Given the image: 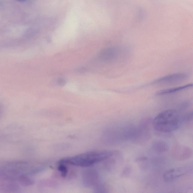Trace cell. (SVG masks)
Instances as JSON below:
<instances>
[{"mask_svg": "<svg viewBox=\"0 0 193 193\" xmlns=\"http://www.w3.org/2000/svg\"><path fill=\"white\" fill-rule=\"evenodd\" d=\"M118 151L111 150H99L87 152L73 156L64 158L59 163L81 167H88L109 160Z\"/></svg>", "mask_w": 193, "mask_h": 193, "instance_id": "cell-1", "label": "cell"}, {"mask_svg": "<svg viewBox=\"0 0 193 193\" xmlns=\"http://www.w3.org/2000/svg\"><path fill=\"white\" fill-rule=\"evenodd\" d=\"M181 117L176 110H168L158 114L152 121V125L156 130L169 132L177 130L181 124Z\"/></svg>", "mask_w": 193, "mask_h": 193, "instance_id": "cell-2", "label": "cell"}, {"mask_svg": "<svg viewBox=\"0 0 193 193\" xmlns=\"http://www.w3.org/2000/svg\"><path fill=\"white\" fill-rule=\"evenodd\" d=\"M188 75L186 74L178 73L170 74L155 80L152 82V85H167L176 83L187 79Z\"/></svg>", "mask_w": 193, "mask_h": 193, "instance_id": "cell-3", "label": "cell"}, {"mask_svg": "<svg viewBox=\"0 0 193 193\" xmlns=\"http://www.w3.org/2000/svg\"><path fill=\"white\" fill-rule=\"evenodd\" d=\"M190 170V168L188 167H181L169 169L164 173V180L167 182H171L187 174L189 172Z\"/></svg>", "mask_w": 193, "mask_h": 193, "instance_id": "cell-4", "label": "cell"}, {"mask_svg": "<svg viewBox=\"0 0 193 193\" xmlns=\"http://www.w3.org/2000/svg\"><path fill=\"white\" fill-rule=\"evenodd\" d=\"M192 150L191 148L181 145L176 146L172 151V156L179 161L189 159L192 156Z\"/></svg>", "mask_w": 193, "mask_h": 193, "instance_id": "cell-5", "label": "cell"}, {"mask_svg": "<svg viewBox=\"0 0 193 193\" xmlns=\"http://www.w3.org/2000/svg\"><path fill=\"white\" fill-rule=\"evenodd\" d=\"M119 51L118 48L109 47L104 48L100 51L98 55L99 60L103 62H108L114 60L118 57Z\"/></svg>", "mask_w": 193, "mask_h": 193, "instance_id": "cell-6", "label": "cell"}, {"mask_svg": "<svg viewBox=\"0 0 193 193\" xmlns=\"http://www.w3.org/2000/svg\"><path fill=\"white\" fill-rule=\"evenodd\" d=\"M99 175L97 172L94 169H89L84 172L83 180L86 186H93L99 181Z\"/></svg>", "mask_w": 193, "mask_h": 193, "instance_id": "cell-7", "label": "cell"}, {"mask_svg": "<svg viewBox=\"0 0 193 193\" xmlns=\"http://www.w3.org/2000/svg\"><path fill=\"white\" fill-rule=\"evenodd\" d=\"M192 86V84H189L183 86L176 87L169 89H163L160 90L157 92L156 96H163L165 95L172 94L176 92H180L181 91L186 90Z\"/></svg>", "mask_w": 193, "mask_h": 193, "instance_id": "cell-8", "label": "cell"}, {"mask_svg": "<svg viewBox=\"0 0 193 193\" xmlns=\"http://www.w3.org/2000/svg\"><path fill=\"white\" fill-rule=\"evenodd\" d=\"M151 147L154 151L158 153L165 152L169 149L168 143L162 140L154 141L152 144Z\"/></svg>", "mask_w": 193, "mask_h": 193, "instance_id": "cell-9", "label": "cell"}, {"mask_svg": "<svg viewBox=\"0 0 193 193\" xmlns=\"http://www.w3.org/2000/svg\"><path fill=\"white\" fill-rule=\"evenodd\" d=\"M193 119L192 111L189 112L181 117V122L187 123L191 122Z\"/></svg>", "mask_w": 193, "mask_h": 193, "instance_id": "cell-10", "label": "cell"}, {"mask_svg": "<svg viewBox=\"0 0 193 193\" xmlns=\"http://www.w3.org/2000/svg\"><path fill=\"white\" fill-rule=\"evenodd\" d=\"M60 166L59 167V170L61 172L62 176H65L67 174V170L66 168L64 166V164L60 163Z\"/></svg>", "mask_w": 193, "mask_h": 193, "instance_id": "cell-11", "label": "cell"}, {"mask_svg": "<svg viewBox=\"0 0 193 193\" xmlns=\"http://www.w3.org/2000/svg\"><path fill=\"white\" fill-rule=\"evenodd\" d=\"M56 83L59 86H63L65 85V84L67 83V82L64 78H60L57 80L56 81Z\"/></svg>", "mask_w": 193, "mask_h": 193, "instance_id": "cell-12", "label": "cell"}, {"mask_svg": "<svg viewBox=\"0 0 193 193\" xmlns=\"http://www.w3.org/2000/svg\"><path fill=\"white\" fill-rule=\"evenodd\" d=\"M88 70V67H78V72L81 73H84L86 72Z\"/></svg>", "mask_w": 193, "mask_h": 193, "instance_id": "cell-13", "label": "cell"}, {"mask_svg": "<svg viewBox=\"0 0 193 193\" xmlns=\"http://www.w3.org/2000/svg\"><path fill=\"white\" fill-rule=\"evenodd\" d=\"M147 159V158L146 157H141L137 158L136 161V162H141V161L146 160Z\"/></svg>", "mask_w": 193, "mask_h": 193, "instance_id": "cell-14", "label": "cell"}, {"mask_svg": "<svg viewBox=\"0 0 193 193\" xmlns=\"http://www.w3.org/2000/svg\"><path fill=\"white\" fill-rule=\"evenodd\" d=\"M16 1H19V2H24V1H25L26 0H16Z\"/></svg>", "mask_w": 193, "mask_h": 193, "instance_id": "cell-15", "label": "cell"}]
</instances>
